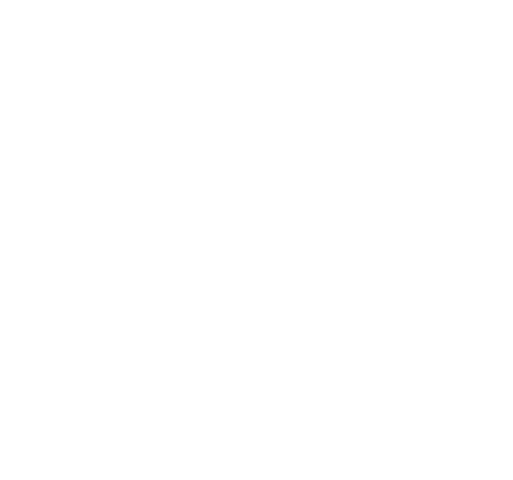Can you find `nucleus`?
I'll return each mask as SVG.
<instances>
[]
</instances>
